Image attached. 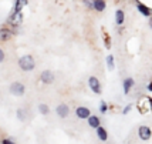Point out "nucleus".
I'll list each match as a JSON object with an SVG mask.
<instances>
[{"label":"nucleus","instance_id":"nucleus-26","mask_svg":"<svg viewBox=\"0 0 152 144\" xmlns=\"http://www.w3.org/2000/svg\"><path fill=\"white\" fill-rule=\"evenodd\" d=\"M146 90H148L149 93H152V80L148 83V86H146Z\"/></svg>","mask_w":152,"mask_h":144},{"label":"nucleus","instance_id":"nucleus-9","mask_svg":"<svg viewBox=\"0 0 152 144\" xmlns=\"http://www.w3.org/2000/svg\"><path fill=\"white\" fill-rule=\"evenodd\" d=\"M56 113H57V116L60 118H67L70 116V107L66 103H61V104H58L56 107Z\"/></svg>","mask_w":152,"mask_h":144},{"label":"nucleus","instance_id":"nucleus-5","mask_svg":"<svg viewBox=\"0 0 152 144\" xmlns=\"http://www.w3.org/2000/svg\"><path fill=\"white\" fill-rule=\"evenodd\" d=\"M54 80H56V74L51 70H44L40 74V81L44 86H51L54 83Z\"/></svg>","mask_w":152,"mask_h":144},{"label":"nucleus","instance_id":"nucleus-16","mask_svg":"<svg viewBox=\"0 0 152 144\" xmlns=\"http://www.w3.org/2000/svg\"><path fill=\"white\" fill-rule=\"evenodd\" d=\"M97 137H98L101 141H107V140H108V131H107L102 126H99L98 128H97Z\"/></svg>","mask_w":152,"mask_h":144},{"label":"nucleus","instance_id":"nucleus-17","mask_svg":"<svg viewBox=\"0 0 152 144\" xmlns=\"http://www.w3.org/2000/svg\"><path fill=\"white\" fill-rule=\"evenodd\" d=\"M105 63H107V69H108L110 72H113L114 69H115V57H114L113 54H108V56H107Z\"/></svg>","mask_w":152,"mask_h":144},{"label":"nucleus","instance_id":"nucleus-4","mask_svg":"<svg viewBox=\"0 0 152 144\" xmlns=\"http://www.w3.org/2000/svg\"><path fill=\"white\" fill-rule=\"evenodd\" d=\"M134 4L137 7V10H138L144 17H148V19H149L152 16V9L149 6H146L145 3H142V1H139V0H134Z\"/></svg>","mask_w":152,"mask_h":144},{"label":"nucleus","instance_id":"nucleus-19","mask_svg":"<svg viewBox=\"0 0 152 144\" xmlns=\"http://www.w3.org/2000/svg\"><path fill=\"white\" fill-rule=\"evenodd\" d=\"M104 47H105L107 50H111V47H113V43H111V37H110V34L107 32H104Z\"/></svg>","mask_w":152,"mask_h":144},{"label":"nucleus","instance_id":"nucleus-20","mask_svg":"<svg viewBox=\"0 0 152 144\" xmlns=\"http://www.w3.org/2000/svg\"><path fill=\"white\" fill-rule=\"evenodd\" d=\"M99 113H101V114H107V113H108V110H110V106H108V103H107L105 100H101V101H99Z\"/></svg>","mask_w":152,"mask_h":144},{"label":"nucleus","instance_id":"nucleus-8","mask_svg":"<svg viewBox=\"0 0 152 144\" xmlns=\"http://www.w3.org/2000/svg\"><path fill=\"white\" fill-rule=\"evenodd\" d=\"M75 116L80 118V120H87V118L91 116V110L86 107V106H80L75 109Z\"/></svg>","mask_w":152,"mask_h":144},{"label":"nucleus","instance_id":"nucleus-7","mask_svg":"<svg viewBox=\"0 0 152 144\" xmlns=\"http://www.w3.org/2000/svg\"><path fill=\"white\" fill-rule=\"evenodd\" d=\"M13 36H14L13 30H12L9 26H1L0 27V41H3V43H4V41H9Z\"/></svg>","mask_w":152,"mask_h":144},{"label":"nucleus","instance_id":"nucleus-22","mask_svg":"<svg viewBox=\"0 0 152 144\" xmlns=\"http://www.w3.org/2000/svg\"><path fill=\"white\" fill-rule=\"evenodd\" d=\"M81 1H83V4H84L86 9H88V10H94V0H81Z\"/></svg>","mask_w":152,"mask_h":144},{"label":"nucleus","instance_id":"nucleus-15","mask_svg":"<svg viewBox=\"0 0 152 144\" xmlns=\"http://www.w3.org/2000/svg\"><path fill=\"white\" fill-rule=\"evenodd\" d=\"M107 9V0H94V12L102 13Z\"/></svg>","mask_w":152,"mask_h":144},{"label":"nucleus","instance_id":"nucleus-27","mask_svg":"<svg viewBox=\"0 0 152 144\" xmlns=\"http://www.w3.org/2000/svg\"><path fill=\"white\" fill-rule=\"evenodd\" d=\"M148 26H149V29L152 30V16L149 17V19H148Z\"/></svg>","mask_w":152,"mask_h":144},{"label":"nucleus","instance_id":"nucleus-18","mask_svg":"<svg viewBox=\"0 0 152 144\" xmlns=\"http://www.w3.org/2000/svg\"><path fill=\"white\" fill-rule=\"evenodd\" d=\"M39 113L40 114H43V116L50 114V107H48V104H46V103H40L39 104Z\"/></svg>","mask_w":152,"mask_h":144},{"label":"nucleus","instance_id":"nucleus-12","mask_svg":"<svg viewBox=\"0 0 152 144\" xmlns=\"http://www.w3.org/2000/svg\"><path fill=\"white\" fill-rule=\"evenodd\" d=\"M124 23H125V12L124 9H117L115 10V24L121 27L124 26Z\"/></svg>","mask_w":152,"mask_h":144},{"label":"nucleus","instance_id":"nucleus-21","mask_svg":"<svg viewBox=\"0 0 152 144\" xmlns=\"http://www.w3.org/2000/svg\"><path fill=\"white\" fill-rule=\"evenodd\" d=\"M16 116H17V118H19L20 121H24L27 118V113L24 109H17V112H16Z\"/></svg>","mask_w":152,"mask_h":144},{"label":"nucleus","instance_id":"nucleus-13","mask_svg":"<svg viewBox=\"0 0 152 144\" xmlns=\"http://www.w3.org/2000/svg\"><path fill=\"white\" fill-rule=\"evenodd\" d=\"M28 4V0H14L12 12H23V9Z\"/></svg>","mask_w":152,"mask_h":144},{"label":"nucleus","instance_id":"nucleus-23","mask_svg":"<svg viewBox=\"0 0 152 144\" xmlns=\"http://www.w3.org/2000/svg\"><path fill=\"white\" fill-rule=\"evenodd\" d=\"M132 107H134V106L131 104V103H129V104H126L125 107L122 109V114H124V116H126L128 113H131V110H132Z\"/></svg>","mask_w":152,"mask_h":144},{"label":"nucleus","instance_id":"nucleus-3","mask_svg":"<svg viewBox=\"0 0 152 144\" xmlns=\"http://www.w3.org/2000/svg\"><path fill=\"white\" fill-rule=\"evenodd\" d=\"M87 83H88L90 90H91L94 94L99 96V94L102 93V86H101V81H99L98 77H95V76H90L88 80H87Z\"/></svg>","mask_w":152,"mask_h":144},{"label":"nucleus","instance_id":"nucleus-14","mask_svg":"<svg viewBox=\"0 0 152 144\" xmlns=\"http://www.w3.org/2000/svg\"><path fill=\"white\" fill-rule=\"evenodd\" d=\"M87 123H88V126L91 127V128H98L99 126H101V120H99L98 116H94V114H91L90 117L87 118Z\"/></svg>","mask_w":152,"mask_h":144},{"label":"nucleus","instance_id":"nucleus-10","mask_svg":"<svg viewBox=\"0 0 152 144\" xmlns=\"http://www.w3.org/2000/svg\"><path fill=\"white\" fill-rule=\"evenodd\" d=\"M139 109L141 112H152V97H142L139 101Z\"/></svg>","mask_w":152,"mask_h":144},{"label":"nucleus","instance_id":"nucleus-25","mask_svg":"<svg viewBox=\"0 0 152 144\" xmlns=\"http://www.w3.org/2000/svg\"><path fill=\"white\" fill-rule=\"evenodd\" d=\"M4 59H6V54H4V52H3V49L0 47V63H3Z\"/></svg>","mask_w":152,"mask_h":144},{"label":"nucleus","instance_id":"nucleus-6","mask_svg":"<svg viewBox=\"0 0 152 144\" xmlns=\"http://www.w3.org/2000/svg\"><path fill=\"white\" fill-rule=\"evenodd\" d=\"M138 137L142 140V141H148L151 140L152 137V128L149 126H139L138 127Z\"/></svg>","mask_w":152,"mask_h":144},{"label":"nucleus","instance_id":"nucleus-11","mask_svg":"<svg viewBox=\"0 0 152 144\" xmlns=\"http://www.w3.org/2000/svg\"><path fill=\"white\" fill-rule=\"evenodd\" d=\"M135 86V80L132 77H125L124 81H122V90H124V94H129L131 90L134 89Z\"/></svg>","mask_w":152,"mask_h":144},{"label":"nucleus","instance_id":"nucleus-2","mask_svg":"<svg viewBox=\"0 0 152 144\" xmlns=\"http://www.w3.org/2000/svg\"><path fill=\"white\" fill-rule=\"evenodd\" d=\"M9 92L12 96L14 97H21V96H24V93H26V86L23 84L21 81H13L10 87H9Z\"/></svg>","mask_w":152,"mask_h":144},{"label":"nucleus","instance_id":"nucleus-1","mask_svg":"<svg viewBox=\"0 0 152 144\" xmlns=\"http://www.w3.org/2000/svg\"><path fill=\"white\" fill-rule=\"evenodd\" d=\"M17 64H19L20 70L21 72H33L34 69H36V60L31 54H23L19 60H17Z\"/></svg>","mask_w":152,"mask_h":144},{"label":"nucleus","instance_id":"nucleus-24","mask_svg":"<svg viewBox=\"0 0 152 144\" xmlns=\"http://www.w3.org/2000/svg\"><path fill=\"white\" fill-rule=\"evenodd\" d=\"M1 144H16V143H14L12 138H3V140H1Z\"/></svg>","mask_w":152,"mask_h":144}]
</instances>
